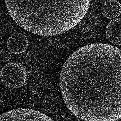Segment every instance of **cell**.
<instances>
[{"label": "cell", "instance_id": "7", "mask_svg": "<svg viewBox=\"0 0 121 121\" xmlns=\"http://www.w3.org/2000/svg\"><path fill=\"white\" fill-rule=\"evenodd\" d=\"M101 11L107 18H115L121 14V4L117 0H106L102 5Z\"/></svg>", "mask_w": 121, "mask_h": 121}, {"label": "cell", "instance_id": "1", "mask_svg": "<svg viewBox=\"0 0 121 121\" xmlns=\"http://www.w3.org/2000/svg\"><path fill=\"white\" fill-rule=\"evenodd\" d=\"M59 86L70 111L85 121L121 118V50L105 43L84 46L63 64Z\"/></svg>", "mask_w": 121, "mask_h": 121}, {"label": "cell", "instance_id": "5", "mask_svg": "<svg viewBox=\"0 0 121 121\" xmlns=\"http://www.w3.org/2000/svg\"><path fill=\"white\" fill-rule=\"evenodd\" d=\"M7 46L9 51L14 54H20L25 52L28 46L27 37L20 33H14L8 38Z\"/></svg>", "mask_w": 121, "mask_h": 121}, {"label": "cell", "instance_id": "8", "mask_svg": "<svg viewBox=\"0 0 121 121\" xmlns=\"http://www.w3.org/2000/svg\"><path fill=\"white\" fill-rule=\"evenodd\" d=\"M80 35L83 39L87 40L91 38L92 37L93 35V32L90 27H86L81 30Z\"/></svg>", "mask_w": 121, "mask_h": 121}, {"label": "cell", "instance_id": "9", "mask_svg": "<svg viewBox=\"0 0 121 121\" xmlns=\"http://www.w3.org/2000/svg\"><path fill=\"white\" fill-rule=\"evenodd\" d=\"M11 53L9 51L5 49L1 50L0 51V60L2 62H7L11 58Z\"/></svg>", "mask_w": 121, "mask_h": 121}, {"label": "cell", "instance_id": "3", "mask_svg": "<svg viewBox=\"0 0 121 121\" xmlns=\"http://www.w3.org/2000/svg\"><path fill=\"white\" fill-rule=\"evenodd\" d=\"M27 72L23 65L17 62L6 64L0 71V79L7 87L15 89L22 86L26 81Z\"/></svg>", "mask_w": 121, "mask_h": 121}, {"label": "cell", "instance_id": "10", "mask_svg": "<svg viewBox=\"0 0 121 121\" xmlns=\"http://www.w3.org/2000/svg\"><path fill=\"white\" fill-rule=\"evenodd\" d=\"M52 43V40L48 36H42L40 39V44L43 48L48 47Z\"/></svg>", "mask_w": 121, "mask_h": 121}, {"label": "cell", "instance_id": "6", "mask_svg": "<svg viewBox=\"0 0 121 121\" xmlns=\"http://www.w3.org/2000/svg\"><path fill=\"white\" fill-rule=\"evenodd\" d=\"M107 39L112 43L121 45V19L117 18L109 22L105 29Z\"/></svg>", "mask_w": 121, "mask_h": 121}, {"label": "cell", "instance_id": "2", "mask_svg": "<svg viewBox=\"0 0 121 121\" xmlns=\"http://www.w3.org/2000/svg\"><path fill=\"white\" fill-rule=\"evenodd\" d=\"M15 23L40 36L65 33L77 26L87 13L91 0H4Z\"/></svg>", "mask_w": 121, "mask_h": 121}, {"label": "cell", "instance_id": "4", "mask_svg": "<svg viewBox=\"0 0 121 121\" xmlns=\"http://www.w3.org/2000/svg\"><path fill=\"white\" fill-rule=\"evenodd\" d=\"M0 121H54L44 113L32 109L20 108L0 114Z\"/></svg>", "mask_w": 121, "mask_h": 121}]
</instances>
